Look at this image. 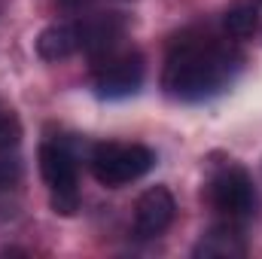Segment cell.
<instances>
[{"instance_id":"8","label":"cell","mask_w":262,"mask_h":259,"mask_svg":"<svg viewBox=\"0 0 262 259\" xmlns=\"http://www.w3.org/2000/svg\"><path fill=\"white\" fill-rule=\"evenodd\" d=\"M244 253H247V244H244L241 229H235V226H213L195 247V256L204 259H232L244 256Z\"/></svg>"},{"instance_id":"1","label":"cell","mask_w":262,"mask_h":259,"mask_svg":"<svg viewBox=\"0 0 262 259\" xmlns=\"http://www.w3.org/2000/svg\"><path fill=\"white\" fill-rule=\"evenodd\" d=\"M241 55L213 37H180L165 61L162 85L177 101H207L226 92L238 73Z\"/></svg>"},{"instance_id":"10","label":"cell","mask_w":262,"mask_h":259,"mask_svg":"<svg viewBox=\"0 0 262 259\" xmlns=\"http://www.w3.org/2000/svg\"><path fill=\"white\" fill-rule=\"evenodd\" d=\"M223 25H226L229 37H235V40L253 37V31L259 28V3L241 0V3H235V6H229L226 15H223Z\"/></svg>"},{"instance_id":"3","label":"cell","mask_w":262,"mask_h":259,"mask_svg":"<svg viewBox=\"0 0 262 259\" xmlns=\"http://www.w3.org/2000/svg\"><path fill=\"white\" fill-rule=\"evenodd\" d=\"M40 174L52 192V210L61 217H73L79 207L76 192V162L58 143H43L40 146Z\"/></svg>"},{"instance_id":"7","label":"cell","mask_w":262,"mask_h":259,"mask_svg":"<svg viewBox=\"0 0 262 259\" xmlns=\"http://www.w3.org/2000/svg\"><path fill=\"white\" fill-rule=\"evenodd\" d=\"M76 34H79V49L89 55H110L116 49V43L125 34V18L119 12H98V15H85L82 21H76Z\"/></svg>"},{"instance_id":"9","label":"cell","mask_w":262,"mask_h":259,"mask_svg":"<svg viewBox=\"0 0 262 259\" xmlns=\"http://www.w3.org/2000/svg\"><path fill=\"white\" fill-rule=\"evenodd\" d=\"M79 49V34H76V25H49L46 31H40L37 37V55L43 61H64L73 52Z\"/></svg>"},{"instance_id":"11","label":"cell","mask_w":262,"mask_h":259,"mask_svg":"<svg viewBox=\"0 0 262 259\" xmlns=\"http://www.w3.org/2000/svg\"><path fill=\"white\" fill-rule=\"evenodd\" d=\"M21 140V125L15 116H0V153L12 149Z\"/></svg>"},{"instance_id":"12","label":"cell","mask_w":262,"mask_h":259,"mask_svg":"<svg viewBox=\"0 0 262 259\" xmlns=\"http://www.w3.org/2000/svg\"><path fill=\"white\" fill-rule=\"evenodd\" d=\"M21 180V162L18 159H0V192L18 186Z\"/></svg>"},{"instance_id":"5","label":"cell","mask_w":262,"mask_h":259,"mask_svg":"<svg viewBox=\"0 0 262 259\" xmlns=\"http://www.w3.org/2000/svg\"><path fill=\"white\" fill-rule=\"evenodd\" d=\"M210 204L226 213L229 220H241L250 217L256 207V195H253V183L247 177L244 168H223L213 183H210Z\"/></svg>"},{"instance_id":"4","label":"cell","mask_w":262,"mask_h":259,"mask_svg":"<svg viewBox=\"0 0 262 259\" xmlns=\"http://www.w3.org/2000/svg\"><path fill=\"white\" fill-rule=\"evenodd\" d=\"M143 82V58L140 52H119V55H107L104 67L95 76V95L104 101H122L137 95Z\"/></svg>"},{"instance_id":"6","label":"cell","mask_w":262,"mask_h":259,"mask_svg":"<svg viewBox=\"0 0 262 259\" xmlns=\"http://www.w3.org/2000/svg\"><path fill=\"white\" fill-rule=\"evenodd\" d=\"M174 195L168 192L165 186H152L137 198V207H134V235L149 241V238H159L171 223H174Z\"/></svg>"},{"instance_id":"2","label":"cell","mask_w":262,"mask_h":259,"mask_svg":"<svg viewBox=\"0 0 262 259\" xmlns=\"http://www.w3.org/2000/svg\"><path fill=\"white\" fill-rule=\"evenodd\" d=\"M156 165V153L143 143H98L92 153V174L104 186H125L140 180Z\"/></svg>"}]
</instances>
